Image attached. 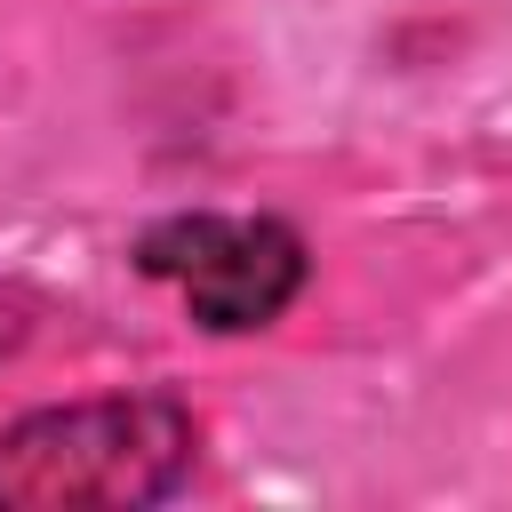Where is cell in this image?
Here are the masks:
<instances>
[{
	"mask_svg": "<svg viewBox=\"0 0 512 512\" xmlns=\"http://www.w3.org/2000/svg\"><path fill=\"white\" fill-rule=\"evenodd\" d=\"M136 272L144 280H168L184 296V312L216 336H248V328H272L296 296H304V232L280 224V216H216V208H192V216H168L136 240Z\"/></svg>",
	"mask_w": 512,
	"mask_h": 512,
	"instance_id": "obj_2",
	"label": "cell"
},
{
	"mask_svg": "<svg viewBox=\"0 0 512 512\" xmlns=\"http://www.w3.org/2000/svg\"><path fill=\"white\" fill-rule=\"evenodd\" d=\"M200 424L176 392L32 408L0 432V512H136L192 480Z\"/></svg>",
	"mask_w": 512,
	"mask_h": 512,
	"instance_id": "obj_1",
	"label": "cell"
},
{
	"mask_svg": "<svg viewBox=\"0 0 512 512\" xmlns=\"http://www.w3.org/2000/svg\"><path fill=\"white\" fill-rule=\"evenodd\" d=\"M24 320H32V312H24V296L0 280V352H16V344H24Z\"/></svg>",
	"mask_w": 512,
	"mask_h": 512,
	"instance_id": "obj_3",
	"label": "cell"
}]
</instances>
